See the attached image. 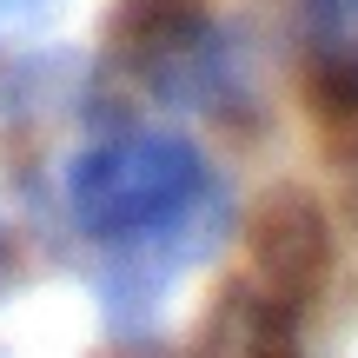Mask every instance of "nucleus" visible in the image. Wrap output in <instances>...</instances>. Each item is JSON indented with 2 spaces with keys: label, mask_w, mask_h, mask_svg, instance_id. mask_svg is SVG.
<instances>
[{
  "label": "nucleus",
  "mask_w": 358,
  "mask_h": 358,
  "mask_svg": "<svg viewBox=\"0 0 358 358\" xmlns=\"http://www.w3.org/2000/svg\"><path fill=\"white\" fill-rule=\"evenodd\" d=\"M332 272V232L312 192L279 186L245 213V266L206 306L186 358H299L312 299Z\"/></svg>",
  "instance_id": "f257e3e1"
},
{
  "label": "nucleus",
  "mask_w": 358,
  "mask_h": 358,
  "mask_svg": "<svg viewBox=\"0 0 358 358\" xmlns=\"http://www.w3.org/2000/svg\"><path fill=\"white\" fill-rule=\"evenodd\" d=\"M60 206L87 239L140 252L153 239H173V232L213 219V173H206L199 146L179 133L120 127L66 159Z\"/></svg>",
  "instance_id": "f03ea898"
},
{
  "label": "nucleus",
  "mask_w": 358,
  "mask_h": 358,
  "mask_svg": "<svg viewBox=\"0 0 358 358\" xmlns=\"http://www.w3.org/2000/svg\"><path fill=\"white\" fill-rule=\"evenodd\" d=\"M106 53L166 100H192L219 73V34L192 0H127L106 34Z\"/></svg>",
  "instance_id": "7ed1b4c3"
}]
</instances>
